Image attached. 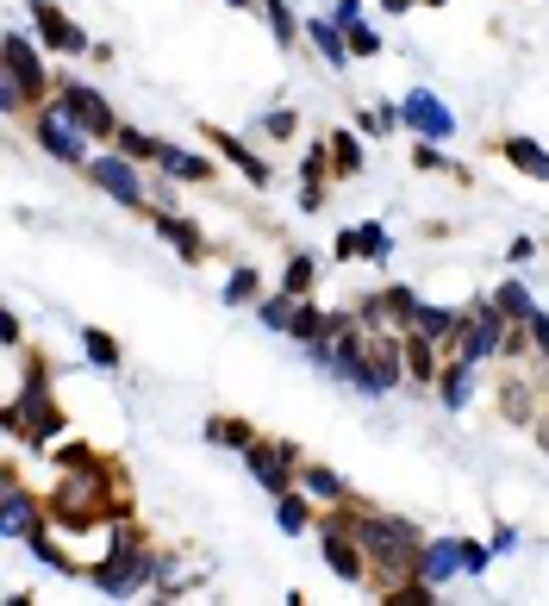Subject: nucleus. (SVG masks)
I'll list each match as a JSON object with an SVG mask.
<instances>
[{"mask_svg": "<svg viewBox=\"0 0 549 606\" xmlns=\"http://www.w3.org/2000/svg\"><path fill=\"white\" fill-rule=\"evenodd\" d=\"M206 438H213V444H225V450H251L256 444V431L237 426V419H213V426H206Z\"/></svg>", "mask_w": 549, "mask_h": 606, "instance_id": "nucleus-33", "label": "nucleus"}, {"mask_svg": "<svg viewBox=\"0 0 549 606\" xmlns=\"http://www.w3.org/2000/svg\"><path fill=\"white\" fill-rule=\"evenodd\" d=\"M225 7H251V0H225Z\"/></svg>", "mask_w": 549, "mask_h": 606, "instance_id": "nucleus-50", "label": "nucleus"}, {"mask_svg": "<svg viewBox=\"0 0 549 606\" xmlns=\"http://www.w3.org/2000/svg\"><path fill=\"white\" fill-rule=\"evenodd\" d=\"M325 325H331V313H318L313 301H294V320H287V338H294V344H318V338H325Z\"/></svg>", "mask_w": 549, "mask_h": 606, "instance_id": "nucleus-22", "label": "nucleus"}, {"mask_svg": "<svg viewBox=\"0 0 549 606\" xmlns=\"http://www.w3.org/2000/svg\"><path fill=\"white\" fill-rule=\"evenodd\" d=\"M256 294H263V275H256L251 263H244V270H232V282H225L219 301H225V306H244V301H256Z\"/></svg>", "mask_w": 549, "mask_h": 606, "instance_id": "nucleus-30", "label": "nucleus"}, {"mask_svg": "<svg viewBox=\"0 0 549 606\" xmlns=\"http://www.w3.org/2000/svg\"><path fill=\"white\" fill-rule=\"evenodd\" d=\"M206 138L219 144V157H225V163H237V169H244V176L256 182V188H263V182H268V163H263V157H251V150H244V144H237V138H225V131H206Z\"/></svg>", "mask_w": 549, "mask_h": 606, "instance_id": "nucleus-26", "label": "nucleus"}, {"mask_svg": "<svg viewBox=\"0 0 549 606\" xmlns=\"http://www.w3.org/2000/svg\"><path fill=\"white\" fill-rule=\"evenodd\" d=\"M350 531L362 538V550H369V563L381 569V581H406V575H419V531L406 526V519H381V512H362V519H350Z\"/></svg>", "mask_w": 549, "mask_h": 606, "instance_id": "nucleus-1", "label": "nucleus"}, {"mask_svg": "<svg viewBox=\"0 0 549 606\" xmlns=\"http://www.w3.org/2000/svg\"><path fill=\"white\" fill-rule=\"evenodd\" d=\"M0 57H7V81H0V100H7V113L45 100V57H38L26 38L7 32V38H0Z\"/></svg>", "mask_w": 549, "mask_h": 606, "instance_id": "nucleus-4", "label": "nucleus"}, {"mask_svg": "<svg viewBox=\"0 0 549 606\" xmlns=\"http://www.w3.org/2000/svg\"><path fill=\"white\" fill-rule=\"evenodd\" d=\"M331 256H337V263H350V256H362V238H356V225H350V232H337V238H331Z\"/></svg>", "mask_w": 549, "mask_h": 606, "instance_id": "nucleus-43", "label": "nucleus"}, {"mask_svg": "<svg viewBox=\"0 0 549 606\" xmlns=\"http://www.w3.org/2000/svg\"><path fill=\"white\" fill-rule=\"evenodd\" d=\"M57 463H63L69 476H76V469H100V457H95L88 444H63V450H57Z\"/></svg>", "mask_w": 549, "mask_h": 606, "instance_id": "nucleus-38", "label": "nucleus"}, {"mask_svg": "<svg viewBox=\"0 0 549 606\" xmlns=\"http://www.w3.org/2000/svg\"><path fill=\"white\" fill-rule=\"evenodd\" d=\"M287 320H294V301H287V294H275V301H263V325H275V332H287Z\"/></svg>", "mask_w": 549, "mask_h": 606, "instance_id": "nucleus-39", "label": "nucleus"}, {"mask_svg": "<svg viewBox=\"0 0 549 606\" xmlns=\"http://www.w3.org/2000/svg\"><path fill=\"white\" fill-rule=\"evenodd\" d=\"M506 256H512V263H531V256H537V238H512V244H506Z\"/></svg>", "mask_w": 549, "mask_h": 606, "instance_id": "nucleus-45", "label": "nucleus"}, {"mask_svg": "<svg viewBox=\"0 0 549 606\" xmlns=\"http://www.w3.org/2000/svg\"><path fill=\"white\" fill-rule=\"evenodd\" d=\"M331 176H362V138L356 131H331Z\"/></svg>", "mask_w": 549, "mask_h": 606, "instance_id": "nucleus-23", "label": "nucleus"}, {"mask_svg": "<svg viewBox=\"0 0 549 606\" xmlns=\"http://www.w3.org/2000/svg\"><path fill=\"white\" fill-rule=\"evenodd\" d=\"M26 544H32V557H38V563H50V569H63V575L76 569V563H69L63 550H57V538H50V531H45V519H38V526L26 531Z\"/></svg>", "mask_w": 549, "mask_h": 606, "instance_id": "nucleus-31", "label": "nucleus"}, {"mask_svg": "<svg viewBox=\"0 0 549 606\" xmlns=\"http://www.w3.org/2000/svg\"><path fill=\"white\" fill-rule=\"evenodd\" d=\"M500 407H506V419H531V388H525V382H506L500 388Z\"/></svg>", "mask_w": 549, "mask_h": 606, "instance_id": "nucleus-36", "label": "nucleus"}, {"mask_svg": "<svg viewBox=\"0 0 549 606\" xmlns=\"http://www.w3.org/2000/svg\"><path fill=\"white\" fill-rule=\"evenodd\" d=\"M419 575H424V581H450V575H469V544H462V538L424 544V550H419Z\"/></svg>", "mask_w": 549, "mask_h": 606, "instance_id": "nucleus-13", "label": "nucleus"}, {"mask_svg": "<svg viewBox=\"0 0 549 606\" xmlns=\"http://www.w3.org/2000/svg\"><path fill=\"white\" fill-rule=\"evenodd\" d=\"M325 207V188H300V213H318Z\"/></svg>", "mask_w": 549, "mask_h": 606, "instance_id": "nucleus-46", "label": "nucleus"}, {"mask_svg": "<svg viewBox=\"0 0 549 606\" xmlns=\"http://www.w3.org/2000/svg\"><path fill=\"white\" fill-rule=\"evenodd\" d=\"M157 169L169 182H206V176H213V163H206L200 150H182V144H163V150H157Z\"/></svg>", "mask_w": 549, "mask_h": 606, "instance_id": "nucleus-18", "label": "nucleus"}, {"mask_svg": "<svg viewBox=\"0 0 549 606\" xmlns=\"http://www.w3.org/2000/svg\"><path fill=\"white\" fill-rule=\"evenodd\" d=\"M244 463H251V476L263 481L268 495H294V463H300L294 444H251Z\"/></svg>", "mask_w": 549, "mask_h": 606, "instance_id": "nucleus-10", "label": "nucleus"}, {"mask_svg": "<svg viewBox=\"0 0 549 606\" xmlns=\"http://www.w3.org/2000/svg\"><path fill=\"white\" fill-rule=\"evenodd\" d=\"M474 369H481V363H469V356H450V363L438 369V382H431V388H438V400L450 407V413H462V407H469V394H474Z\"/></svg>", "mask_w": 549, "mask_h": 606, "instance_id": "nucleus-15", "label": "nucleus"}, {"mask_svg": "<svg viewBox=\"0 0 549 606\" xmlns=\"http://www.w3.org/2000/svg\"><path fill=\"white\" fill-rule=\"evenodd\" d=\"M344 38H350V50H356V57H375V50H381V38L369 32V26H362V19H356V26H350Z\"/></svg>", "mask_w": 549, "mask_h": 606, "instance_id": "nucleus-41", "label": "nucleus"}, {"mask_svg": "<svg viewBox=\"0 0 549 606\" xmlns=\"http://www.w3.org/2000/svg\"><path fill=\"white\" fill-rule=\"evenodd\" d=\"M313 275H318V263L306 251H294L287 256V270H282V294L287 301H306V294H313Z\"/></svg>", "mask_w": 549, "mask_h": 606, "instance_id": "nucleus-25", "label": "nucleus"}, {"mask_svg": "<svg viewBox=\"0 0 549 606\" xmlns=\"http://www.w3.org/2000/svg\"><path fill=\"white\" fill-rule=\"evenodd\" d=\"M500 157L512 163L518 176H531V182H549V150L537 138H506L500 144Z\"/></svg>", "mask_w": 549, "mask_h": 606, "instance_id": "nucleus-19", "label": "nucleus"}, {"mask_svg": "<svg viewBox=\"0 0 549 606\" xmlns=\"http://www.w3.org/2000/svg\"><path fill=\"white\" fill-rule=\"evenodd\" d=\"M150 225H157L163 238L175 244V256H182V263H200V256H206V238H200V225L175 219V213H150Z\"/></svg>", "mask_w": 549, "mask_h": 606, "instance_id": "nucleus-17", "label": "nucleus"}, {"mask_svg": "<svg viewBox=\"0 0 549 606\" xmlns=\"http://www.w3.org/2000/svg\"><path fill=\"white\" fill-rule=\"evenodd\" d=\"M32 526H38L32 495H26V488H19L13 476H7V500H0V538H26Z\"/></svg>", "mask_w": 549, "mask_h": 606, "instance_id": "nucleus-16", "label": "nucleus"}, {"mask_svg": "<svg viewBox=\"0 0 549 606\" xmlns=\"http://www.w3.org/2000/svg\"><path fill=\"white\" fill-rule=\"evenodd\" d=\"M356 238H362V256H369V263H388L393 256V238H388V225H356Z\"/></svg>", "mask_w": 549, "mask_h": 606, "instance_id": "nucleus-34", "label": "nucleus"}, {"mask_svg": "<svg viewBox=\"0 0 549 606\" xmlns=\"http://www.w3.org/2000/svg\"><path fill=\"white\" fill-rule=\"evenodd\" d=\"M493 306H500L506 320H518V325L531 320V313H543V306L531 301V287H525V282H500V287H493Z\"/></svg>", "mask_w": 549, "mask_h": 606, "instance_id": "nucleus-24", "label": "nucleus"}, {"mask_svg": "<svg viewBox=\"0 0 549 606\" xmlns=\"http://www.w3.org/2000/svg\"><path fill=\"white\" fill-rule=\"evenodd\" d=\"M318 550H325V569L344 575V581H362V575H369V550H362V538L350 531V519H325V526H318Z\"/></svg>", "mask_w": 549, "mask_h": 606, "instance_id": "nucleus-7", "label": "nucleus"}, {"mask_svg": "<svg viewBox=\"0 0 549 606\" xmlns=\"http://www.w3.org/2000/svg\"><path fill=\"white\" fill-rule=\"evenodd\" d=\"M525 332H531V351L549 363V313H531V320H525Z\"/></svg>", "mask_w": 549, "mask_h": 606, "instance_id": "nucleus-40", "label": "nucleus"}, {"mask_svg": "<svg viewBox=\"0 0 549 606\" xmlns=\"http://www.w3.org/2000/svg\"><path fill=\"white\" fill-rule=\"evenodd\" d=\"M275 526H282L287 538H300V531L313 526V512H306V500H300V495H275Z\"/></svg>", "mask_w": 549, "mask_h": 606, "instance_id": "nucleus-29", "label": "nucleus"}, {"mask_svg": "<svg viewBox=\"0 0 549 606\" xmlns=\"http://www.w3.org/2000/svg\"><path fill=\"white\" fill-rule=\"evenodd\" d=\"M381 301H388L393 325H412V320H419V294H412L406 282H393V287H381Z\"/></svg>", "mask_w": 549, "mask_h": 606, "instance_id": "nucleus-32", "label": "nucleus"}, {"mask_svg": "<svg viewBox=\"0 0 549 606\" xmlns=\"http://www.w3.org/2000/svg\"><path fill=\"white\" fill-rule=\"evenodd\" d=\"M0 426L13 431L19 444H32V450H45L50 438H63V407L50 400L45 369H32V382H26L13 400H7V413H0Z\"/></svg>", "mask_w": 549, "mask_h": 606, "instance_id": "nucleus-2", "label": "nucleus"}, {"mask_svg": "<svg viewBox=\"0 0 549 606\" xmlns=\"http://www.w3.org/2000/svg\"><path fill=\"white\" fill-rule=\"evenodd\" d=\"M400 351H406V375H412V382H438V369H443V344H438V338H424L419 325H406Z\"/></svg>", "mask_w": 549, "mask_h": 606, "instance_id": "nucleus-14", "label": "nucleus"}, {"mask_svg": "<svg viewBox=\"0 0 549 606\" xmlns=\"http://www.w3.org/2000/svg\"><path fill=\"white\" fill-rule=\"evenodd\" d=\"M412 163H419V169H450V157L438 150V138H424L419 150H412Z\"/></svg>", "mask_w": 549, "mask_h": 606, "instance_id": "nucleus-42", "label": "nucleus"}, {"mask_svg": "<svg viewBox=\"0 0 549 606\" xmlns=\"http://www.w3.org/2000/svg\"><path fill=\"white\" fill-rule=\"evenodd\" d=\"M424 7H450V0H424Z\"/></svg>", "mask_w": 549, "mask_h": 606, "instance_id": "nucleus-49", "label": "nucleus"}, {"mask_svg": "<svg viewBox=\"0 0 549 606\" xmlns=\"http://www.w3.org/2000/svg\"><path fill=\"white\" fill-rule=\"evenodd\" d=\"M263 13H268V26H275V38H282V45H294V38H300L294 7H287V0H263Z\"/></svg>", "mask_w": 549, "mask_h": 606, "instance_id": "nucleus-35", "label": "nucleus"}, {"mask_svg": "<svg viewBox=\"0 0 549 606\" xmlns=\"http://www.w3.org/2000/svg\"><path fill=\"white\" fill-rule=\"evenodd\" d=\"M537 438H543V450H549V413H543V419H537Z\"/></svg>", "mask_w": 549, "mask_h": 606, "instance_id": "nucleus-48", "label": "nucleus"}, {"mask_svg": "<svg viewBox=\"0 0 549 606\" xmlns=\"http://www.w3.org/2000/svg\"><path fill=\"white\" fill-rule=\"evenodd\" d=\"M32 131H38V144H45L50 157L57 163H88V131L76 126V119H69L63 107H57V100H38V119H32Z\"/></svg>", "mask_w": 549, "mask_h": 606, "instance_id": "nucleus-6", "label": "nucleus"}, {"mask_svg": "<svg viewBox=\"0 0 549 606\" xmlns=\"http://www.w3.org/2000/svg\"><path fill=\"white\" fill-rule=\"evenodd\" d=\"M400 119H406V126L419 131V138H438V144H443V138H455V113L443 107L438 95H424V88H412V95H406Z\"/></svg>", "mask_w": 549, "mask_h": 606, "instance_id": "nucleus-12", "label": "nucleus"}, {"mask_svg": "<svg viewBox=\"0 0 549 606\" xmlns=\"http://www.w3.org/2000/svg\"><path fill=\"white\" fill-rule=\"evenodd\" d=\"M388 13H412V7H424V0H381Z\"/></svg>", "mask_w": 549, "mask_h": 606, "instance_id": "nucleus-47", "label": "nucleus"}, {"mask_svg": "<svg viewBox=\"0 0 549 606\" xmlns=\"http://www.w3.org/2000/svg\"><path fill=\"white\" fill-rule=\"evenodd\" d=\"M263 131H268V138H294V131H300V113H294V107L263 113Z\"/></svg>", "mask_w": 549, "mask_h": 606, "instance_id": "nucleus-37", "label": "nucleus"}, {"mask_svg": "<svg viewBox=\"0 0 549 606\" xmlns=\"http://www.w3.org/2000/svg\"><path fill=\"white\" fill-rule=\"evenodd\" d=\"M88 575H95V588H100V594L126 600V594H138L144 581H157V575H163V563L150 557V550H144V538H138V531H112L107 563H88Z\"/></svg>", "mask_w": 549, "mask_h": 606, "instance_id": "nucleus-3", "label": "nucleus"}, {"mask_svg": "<svg viewBox=\"0 0 549 606\" xmlns=\"http://www.w3.org/2000/svg\"><path fill=\"white\" fill-rule=\"evenodd\" d=\"M506 338H512V320H506L493 301H469V320H462V338H455V356L469 363H487V356H506Z\"/></svg>", "mask_w": 549, "mask_h": 606, "instance_id": "nucleus-5", "label": "nucleus"}, {"mask_svg": "<svg viewBox=\"0 0 549 606\" xmlns=\"http://www.w3.org/2000/svg\"><path fill=\"white\" fill-rule=\"evenodd\" d=\"M81 351H88V363L119 369V338H112V332H100V325H88V332H81Z\"/></svg>", "mask_w": 549, "mask_h": 606, "instance_id": "nucleus-28", "label": "nucleus"}, {"mask_svg": "<svg viewBox=\"0 0 549 606\" xmlns=\"http://www.w3.org/2000/svg\"><path fill=\"white\" fill-rule=\"evenodd\" d=\"M57 107H63L69 119L88 131V138H112V131H119V119H112L107 95H100V88H88V81H69L63 95H57Z\"/></svg>", "mask_w": 549, "mask_h": 606, "instance_id": "nucleus-8", "label": "nucleus"}, {"mask_svg": "<svg viewBox=\"0 0 549 606\" xmlns=\"http://www.w3.org/2000/svg\"><path fill=\"white\" fill-rule=\"evenodd\" d=\"M331 19H337V26H344V32H350V26H356V19H362V0H337V7H331Z\"/></svg>", "mask_w": 549, "mask_h": 606, "instance_id": "nucleus-44", "label": "nucleus"}, {"mask_svg": "<svg viewBox=\"0 0 549 606\" xmlns=\"http://www.w3.org/2000/svg\"><path fill=\"white\" fill-rule=\"evenodd\" d=\"M81 169H88V182L107 188L119 207H144V176H138V163L131 157H88Z\"/></svg>", "mask_w": 549, "mask_h": 606, "instance_id": "nucleus-9", "label": "nucleus"}, {"mask_svg": "<svg viewBox=\"0 0 549 606\" xmlns=\"http://www.w3.org/2000/svg\"><path fill=\"white\" fill-rule=\"evenodd\" d=\"M300 488H306L313 500H325V507H337V500L350 495L344 476H337V469H325V463H306V469H300Z\"/></svg>", "mask_w": 549, "mask_h": 606, "instance_id": "nucleus-21", "label": "nucleus"}, {"mask_svg": "<svg viewBox=\"0 0 549 606\" xmlns=\"http://www.w3.org/2000/svg\"><path fill=\"white\" fill-rule=\"evenodd\" d=\"M306 38H313V45H318V57H325L331 69H344L350 57H356V50H350V38H344V26H337V19H313V26H306Z\"/></svg>", "mask_w": 549, "mask_h": 606, "instance_id": "nucleus-20", "label": "nucleus"}, {"mask_svg": "<svg viewBox=\"0 0 549 606\" xmlns=\"http://www.w3.org/2000/svg\"><path fill=\"white\" fill-rule=\"evenodd\" d=\"M32 26H38V38H45L50 50H63V57H81V50H95V38L81 32V26L63 13V7H50V0H32Z\"/></svg>", "mask_w": 549, "mask_h": 606, "instance_id": "nucleus-11", "label": "nucleus"}, {"mask_svg": "<svg viewBox=\"0 0 549 606\" xmlns=\"http://www.w3.org/2000/svg\"><path fill=\"white\" fill-rule=\"evenodd\" d=\"M112 138H119V157H131V163H157V150H163V138H150L138 126H119Z\"/></svg>", "mask_w": 549, "mask_h": 606, "instance_id": "nucleus-27", "label": "nucleus"}]
</instances>
